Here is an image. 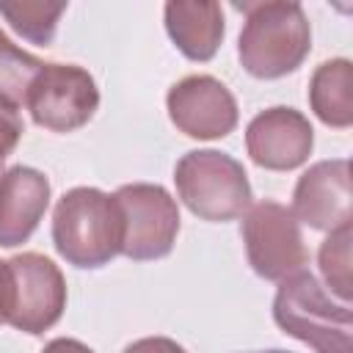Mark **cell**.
Instances as JSON below:
<instances>
[{
  "instance_id": "cell-23",
  "label": "cell",
  "mask_w": 353,
  "mask_h": 353,
  "mask_svg": "<svg viewBox=\"0 0 353 353\" xmlns=\"http://www.w3.org/2000/svg\"><path fill=\"white\" fill-rule=\"evenodd\" d=\"M3 160H6V157H3V154H0V171H3Z\"/></svg>"
},
{
  "instance_id": "cell-22",
  "label": "cell",
  "mask_w": 353,
  "mask_h": 353,
  "mask_svg": "<svg viewBox=\"0 0 353 353\" xmlns=\"http://www.w3.org/2000/svg\"><path fill=\"white\" fill-rule=\"evenodd\" d=\"M0 279H3V262H0ZM0 323H6V320H3V309H0Z\"/></svg>"
},
{
  "instance_id": "cell-11",
  "label": "cell",
  "mask_w": 353,
  "mask_h": 353,
  "mask_svg": "<svg viewBox=\"0 0 353 353\" xmlns=\"http://www.w3.org/2000/svg\"><path fill=\"white\" fill-rule=\"evenodd\" d=\"M245 146L256 165L287 171L309 157L312 124L292 108H270L248 124Z\"/></svg>"
},
{
  "instance_id": "cell-7",
  "label": "cell",
  "mask_w": 353,
  "mask_h": 353,
  "mask_svg": "<svg viewBox=\"0 0 353 353\" xmlns=\"http://www.w3.org/2000/svg\"><path fill=\"white\" fill-rule=\"evenodd\" d=\"M113 199L124 221L121 254L130 259L165 256L179 232L174 199L160 185H124L113 193Z\"/></svg>"
},
{
  "instance_id": "cell-13",
  "label": "cell",
  "mask_w": 353,
  "mask_h": 353,
  "mask_svg": "<svg viewBox=\"0 0 353 353\" xmlns=\"http://www.w3.org/2000/svg\"><path fill=\"white\" fill-rule=\"evenodd\" d=\"M165 28L188 58L207 61L223 39V14L218 3H168Z\"/></svg>"
},
{
  "instance_id": "cell-12",
  "label": "cell",
  "mask_w": 353,
  "mask_h": 353,
  "mask_svg": "<svg viewBox=\"0 0 353 353\" xmlns=\"http://www.w3.org/2000/svg\"><path fill=\"white\" fill-rule=\"evenodd\" d=\"M50 204V182L41 171L14 165L0 176V245L25 243Z\"/></svg>"
},
{
  "instance_id": "cell-20",
  "label": "cell",
  "mask_w": 353,
  "mask_h": 353,
  "mask_svg": "<svg viewBox=\"0 0 353 353\" xmlns=\"http://www.w3.org/2000/svg\"><path fill=\"white\" fill-rule=\"evenodd\" d=\"M41 353H94L91 347H85L77 339H52Z\"/></svg>"
},
{
  "instance_id": "cell-18",
  "label": "cell",
  "mask_w": 353,
  "mask_h": 353,
  "mask_svg": "<svg viewBox=\"0 0 353 353\" xmlns=\"http://www.w3.org/2000/svg\"><path fill=\"white\" fill-rule=\"evenodd\" d=\"M19 138H22V119L14 105L0 99V154L8 157Z\"/></svg>"
},
{
  "instance_id": "cell-6",
  "label": "cell",
  "mask_w": 353,
  "mask_h": 353,
  "mask_svg": "<svg viewBox=\"0 0 353 353\" xmlns=\"http://www.w3.org/2000/svg\"><path fill=\"white\" fill-rule=\"evenodd\" d=\"M25 105L39 127L72 132L94 116L99 94L85 69L69 63H44L28 91Z\"/></svg>"
},
{
  "instance_id": "cell-10",
  "label": "cell",
  "mask_w": 353,
  "mask_h": 353,
  "mask_svg": "<svg viewBox=\"0 0 353 353\" xmlns=\"http://www.w3.org/2000/svg\"><path fill=\"white\" fill-rule=\"evenodd\" d=\"M292 218L312 229H339L350 223V165L347 160H323L295 185Z\"/></svg>"
},
{
  "instance_id": "cell-14",
  "label": "cell",
  "mask_w": 353,
  "mask_h": 353,
  "mask_svg": "<svg viewBox=\"0 0 353 353\" xmlns=\"http://www.w3.org/2000/svg\"><path fill=\"white\" fill-rule=\"evenodd\" d=\"M309 102L314 113L331 127H347L353 121V69L347 61H328L317 66Z\"/></svg>"
},
{
  "instance_id": "cell-15",
  "label": "cell",
  "mask_w": 353,
  "mask_h": 353,
  "mask_svg": "<svg viewBox=\"0 0 353 353\" xmlns=\"http://www.w3.org/2000/svg\"><path fill=\"white\" fill-rule=\"evenodd\" d=\"M41 69H44V63L39 58L22 52L0 30V99L3 102L14 105V108L22 105Z\"/></svg>"
},
{
  "instance_id": "cell-17",
  "label": "cell",
  "mask_w": 353,
  "mask_h": 353,
  "mask_svg": "<svg viewBox=\"0 0 353 353\" xmlns=\"http://www.w3.org/2000/svg\"><path fill=\"white\" fill-rule=\"evenodd\" d=\"M320 270L339 298H350V223L334 229L320 245Z\"/></svg>"
},
{
  "instance_id": "cell-21",
  "label": "cell",
  "mask_w": 353,
  "mask_h": 353,
  "mask_svg": "<svg viewBox=\"0 0 353 353\" xmlns=\"http://www.w3.org/2000/svg\"><path fill=\"white\" fill-rule=\"evenodd\" d=\"M251 353H287V350H251Z\"/></svg>"
},
{
  "instance_id": "cell-8",
  "label": "cell",
  "mask_w": 353,
  "mask_h": 353,
  "mask_svg": "<svg viewBox=\"0 0 353 353\" xmlns=\"http://www.w3.org/2000/svg\"><path fill=\"white\" fill-rule=\"evenodd\" d=\"M243 240L251 268L262 279H287L301 273L309 254L292 212L276 201H259L243 221Z\"/></svg>"
},
{
  "instance_id": "cell-9",
  "label": "cell",
  "mask_w": 353,
  "mask_h": 353,
  "mask_svg": "<svg viewBox=\"0 0 353 353\" xmlns=\"http://www.w3.org/2000/svg\"><path fill=\"white\" fill-rule=\"evenodd\" d=\"M171 121L190 138H223L237 124L234 97L210 74H190L168 91Z\"/></svg>"
},
{
  "instance_id": "cell-4",
  "label": "cell",
  "mask_w": 353,
  "mask_h": 353,
  "mask_svg": "<svg viewBox=\"0 0 353 353\" xmlns=\"http://www.w3.org/2000/svg\"><path fill=\"white\" fill-rule=\"evenodd\" d=\"M66 306V284L58 265L41 254H19L3 262L0 309L19 331L41 334L58 323Z\"/></svg>"
},
{
  "instance_id": "cell-2",
  "label": "cell",
  "mask_w": 353,
  "mask_h": 353,
  "mask_svg": "<svg viewBox=\"0 0 353 353\" xmlns=\"http://www.w3.org/2000/svg\"><path fill=\"white\" fill-rule=\"evenodd\" d=\"M240 33V61L254 77H281L301 66L309 52L312 30L298 3H254Z\"/></svg>"
},
{
  "instance_id": "cell-1",
  "label": "cell",
  "mask_w": 353,
  "mask_h": 353,
  "mask_svg": "<svg viewBox=\"0 0 353 353\" xmlns=\"http://www.w3.org/2000/svg\"><path fill=\"white\" fill-rule=\"evenodd\" d=\"M52 240L58 254L77 268L110 262L124 240V221L116 199L97 188L63 193L52 215Z\"/></svg>"
},
{
  "instance_id": "cell-3",
  "label": "cell",
  "mask_w": 353,
  "mask_h": 353,
  "mask_svg": "<svg viewBox=\"0 0 353 353\" xmlns=\"http://www.w3.org/2000/svg\"><path fill=\"white\" fill-rule=\"evenodd\" d=\"M276 323L317 353H350V309L334 303L312 273H292L281 281L273 301Z\"/></svg>"
},
{
  "instance_id": "cell-5",
  "label": "cell",
  "mask_w": 353,
  "mask_h": 353,
  "mask_svg": "<svg viewBox=\"0 0 353 353\" xmlns=\"http://www.w3.org/2000/svg\"><path fill=\"white\" fill-rule=\"evenodd\" d=\"M179 199L204 221H232L251 204V185L243 165L215 149L188 152L174 171Z\"/></svg>"
},
{
  "instance_id": "cell-19",
  "label": "cell",
  "mask_w": 353,
  "mask_h": 353,
  "mask_svg": "<svg viewBox=\"0 0 353 353\" xmlns=\"http://www.w3.org/2000/svg\"><path fill=\"white\" fill-rule=\"evenodd\" d=\"M124 353H185L174 339H165V336H146V339H138L132 345L124 347Z\"/></svg>"
},
{
  "instance_id": "cell-16",
  "label": "cell",
  "mask_w": 353,
  "mask_h": 353,
  "mask_svg": "<svg viewBox=\"0 0 353 353\" xmlns=\"http://www.w3.org/2000/svg\"><path fill=\"white\" fill-rule=\"evenodd\" d=\"M66 11L63 3L58 6H47V3H0V14L14 25L17 33H22L25 39H30L33 44H50L58 17Z\"/></svg>"
}]
</instances>
